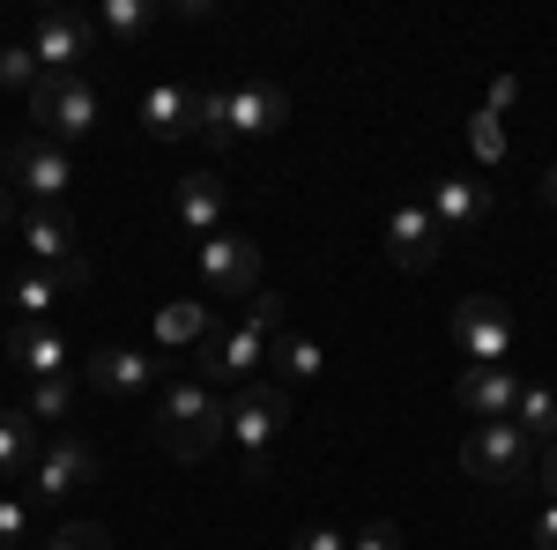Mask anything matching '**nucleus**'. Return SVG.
<instances>
[{"instance_id":"nucleus-1","label":"nucleus","mask_w":557,"mask_h":550,"mask_svg":"<svg viewBox=\"0 0 557 550\" xmlns=\"http://www.w3.org/2000/svg\"><path fill=\"white\" fill-rule=\"evenodd\" d=\"M275 335H283V297H275V291H253L238 328H215V335L194 350V380H201V387H223V380L246 387V380H260V365H268Z\"/></svg>"},{"instance_id":"nucleus-2","label":"nucleus","mask_w":557,"mask_h":550,"mask_svg":"<svg viewBox=\"0 0 557 550\" xmlns=\"http://www.w3.org/2000/svg\"><path fill=\"white\" fill-rule=\"evenodd\" d=\"M157 439H164V454H178V462H209L215 447L231 439V402L201 380H172L164 402H157Z\"/></svg>"},{"instance_id":"nucleus-3","label":"nucleus","mask_w":557,"mask_h":550,"mask_svg":"<svg viewBox=\"0 0 557 550\" xmlns=\"http://www.w3.org/2000/svg\"><path fill=\"white\" fill-rule=\"evenodd\" d=\"M290 431V387L283 380H246L231 394V447H238V476H268V454H275V439Z\"/></svg>"},{"instance_id":"nucleus-4","label":"nucleus","mask_w":557,"mask_h":550,"mask_svg":"<svg viewBox=\"0 0 557 550\" xmlns=\"http://www.w3.org/2000/svg\"><path fill=\"white\" fill-rule=\"evenodd\" d=\"M461 462H469L475 484L520 491V484H535V462H543V447H535V439H528V431L506 417V424H475L469 447H461Z\"/></svg>"},{"instance_id":"nucleus-5","label":"nucleus","mask_w":557,"mask_h":550,"mask_svg":"<svg viewBox=\"0 0 557 550\" xmlns=\"http://www.w3.org/2000/svg\"><path fill=\"white\" fill-rule=\"evenodd\" d=\"M30 120H38L45 142H83L89 127H97V89H89V75H45L38 89H30Z\"/></svg>"},{"instance_id":"nucleus-6","label":"nucleus","mask_w":557,"mask_h":550,"mask_svg":"<svg viewBox=\"0 0 557 550\" xmlns=\"http://www.w3.org/2000/svg\"><path fill=\"white\" fill-rule=\"evenodd\" d=\"M30 52H38L45 75H83L89 52H97V15L83 8H45L30 23Z\"/></svg>"},{"instance_id":"nucleus-7","label":"nucleus","mask_w":557,"mask_h":550,"mask_svg":"<svg viewBox=\"0 0 557 550\" xmlns=\"http://www.w3.org/2000/svg\"><path fill=\"white\" fill-rule=\"evenodd\" d=\"M8 179L23 186L30 209H67V194H75V157H67L60 142L30 134V142H15V171H8Z\"/></svg>"},{"instance_id":"nucleus-8","label":"nucleus","mask_w":557,"mask_h":550,"mask_svg":"<svg viewBox=\"0 0 557 550\" xmlns=\"http://www.w3.org/2000/svg\"><path fill=\"white\" fill-rule=\"evenodd\" d=\"M83 484H97V447H83V439H45L23 499H30V506H60V499H75Z\"/></svg>"},{"instance_id":"nucleus-9","label":"nucleus","mask_w":557,"mask_h":550,"mask_svg":"<svg viewBox=\"0 0 557 550\" xmlns=\"http://www.w3.org/2000/svg\"><path fill=\"white\" fill-rule=\"evenodd\" d=\"M454 342H461L469 365H513V313H506L498 297H461Z\"/></svg>"},{"instance_id":"nucleus-10","label":"nucleus","mask_w":557,"mask_h":550,"mask_svg":"<svg viewBox=\"0 0 557 550\" xmlns=\"http://www.w3.org/2000/svg\"><path fill=\"white\" fill-rule=\"evenodd\" d=\"M201 283L215 297H253L260 291V239H238V231L201 239Z\"/></svg>"},{"instance_id":"nucleus-11","label":"nucleus","mask_w":557,"mask_h":550,"mask_svg":"<svg viewBox=\"0 0 557 550\" xmlns=\"http://www.w3.org/2000/svg\"><path fill=\"white\" fill-rule=\"evenodd\" d=\"M23 254L60 268V276H89V254H83V231L67 223V209H23Z\"/></svg>"},{"instance_id":"nucleus-12","label":"nucleus","mask_w":557,"mask_h":550,"mask_svg":"<svg viewBox=\"0 0 557 550\" xmlns=\"http://www.w3.org/2000/svg\"><path fill=\"white\" fill-rule=\"evenodd\" d=\"M438 246H446V231H438V216L424 201H394L386 209V254H394V268L424 276L431 260H438Z\"/></svg>"},{"instance_id":"nucleus-13","label":"nucleus","mask_w":557,"mask_h":550,"mask_svg":"<svg viewBox=\"0 0 557 550\" xmlns=\"http://www.w3.org/2000/svg\"><path fill=\"white\" fill-rule=\"evenodd\" d=\"M8 357H15L30 380H75V372H83L75 342L60 335V328H30V320H15V328H8Z\"/></svg>"},{"instance_id":"nucleus-14","label":"nucleus","mask_w":557,"mask_h":550,"mask_svg":"<svg viewBox=\"0 0 557 550\" xmlns=\"http://www.w3.org/2000/svg\"><path fill=\"white\" fill-rule=\"evenodd\" d=\"M83 380L97 387V394H149V387L164 380V357H141V350H97V357H83Z\"/></svg>"},{"instance_id":"nucleus-15","label":"nucleus","mask_w":557,"mask_h":550,"mask_svg":"<svg viewBox=\"0 0 557 550\" xmlns=\"http://www.w3.org/2000/svg\"><path fill=\"white\" fill-rule=\"evenodd\" d=\"M424 209L438 216V231H446V239H469L475 223L491 216V201H483V186H475V179L438 171V179H431V194H424Z\"/></svg>"},{"instance_id":"nucleus-16","label":"nucleus","mask_w":557,"mask_h":550,"mask_svg":"<svg viewBox=\"0 0 557 550\" xmlns=\"http://www.w3.org/2000/svg\"><path fill=\"white\" fill-rule=\"evenodd\" d=\"M520 372L513 365H469V372H461V410H469V417H483V424H506L513 417V402H520Z\"/></svg>"},{"instance_id":"nucleus-17","label":"nucleus","mask_w":557,"mask_h":550,"mask_svg":"<svg viewBox=\"0 0 557 550\" xmlns=\"http://www.w3.org/2000/svg\"><path fill=\"white\" fill-rule=\"evenodd\" d=\"M172 209H178V223H186L194 239H215V231H223V209H231V194H223L215 171H186V179L172 186Z\"/></svg>"},{"instance_id":"nucleus-18","label":"nucleus","mask_w":557,"mask_h":550,"mask_svg":"<svg viewBox=\"0 0 557 550\" xmlns=\"http://www.w3.org/2000/svg\"><path fill=\"white\" fill-rule=\"evenodd\" d=\"M89 276H60V268H23L15 283H8V305H15V320H30V328H45V313L60 305L67 291H83Z\"/></svg>"},{"instance_id":"nucleus-19","label":"nucleus","mask_w":557,"mask_h":550,"mask_svg":"<svg viewBox=\"0 0 557 550\" xmlns=\"http://www.w3.org/2000/svg\"><path fill=\"white\" fill-rule=\"evenodd\" d=\"M141 127L157 134V142L194 134V89H186V83H149V89H141Z\"/></svg>"},{"instance_id":"nucleus-20","label":"nucleus","mask_w":557,"mask_h":550,"mask_svg":"<svg viewBox=\"0 0 557 550\" xmlns=\"http://www.w3.org/2000/svg\"><path fill=\"white\" fill-rule=\"evenodd\" d=\"M283 120H290V97L283 89H268V83L231 89V134H275Z\"/></svg>"},{"instance_id":"nucleus-21","label":"nucleus","mask_w":557,"mask_h":550,"mask_svg":"<svg viewBox=\"0 0 557 550\" xmlns=\"http://www.w3.org/2000/svg\"><path fill=\"white\" fill-rule=\"evenodd\" d=\"M38 454H45L38 417H30V410H0V476H30Z\"/></svg>"},{"instance_id":"nucleus-22","label":"nucleus","mask_w":557,"mask_h":550,"mask_svg":"<svg viewBox=\"0 0 557 550\" xmlns=\"http://www.w3.org/2000/svg\"><path fill=\"white\" fill-rule=\"evenodd\" d=\"M209 335H215V313L201 297H178V305L157 313V342H164V350H201Z\"/></svg>"},{"instance_id":"nucleus-23","label":"nucleus","mask_w":557,"mask_h":550,"mask_svg":"<svg viewBox=\"0 0 557 550\" xmlns=\"http://www.w3.org/2000/svg\"><path fill=\"white\" fill-rule=\"evenodd\" d=\"M513 424L535 439V447H557V387H520Z\"/></svg>"},{"instance_id":"nucleus-24","label":"nucleus","mask_w":557,"mask_h":550,"mask_svg":"<svg viewBox=\"0 0 557 550\" xmlns=\"http://www.w3.org/2000/svg\"><path fill=\"white\" fill-rule=\"evenodd\" d=\"M194 134L209 142V149H231L238 134H231V89H194Z\"/></svg>"},{"instance_id":"nucleus-25","label":"nucleus","mask_w":557,"mask_h":550,"mask_svg":"<svg viewBox=\"0 0 557 550\" xmlns=\"http://www.w3.org/2000/svg\"><path fill=\"white\" fill-rule=\"evenodd\" d=\"M149 23H157V8H149V0H104V8H97V38H112V45L141 38Z\"/></svg>"},{"instance_id":"nucleus-26","label":"nucleus","mask_w":557,"mask_h":550,"mask_svg":"<svg viewBox=\"0 0 557 550\" xmlns=\"http://www.w3.org/2000/svg\"><path fill=\"white\" fill-rule=\"evenodd\" d=\"M275 380L290 387V380H320V342H305V335H275Z\"/></svg>"},{"instance_id":"nucleus-27","label":"nucleus","mask_w":557,"mask_h":550,"mask_svg":"<svg viewBox=\"0 0 557 550\" xmlns=\"http://www.w3.org/2000/svg\"><path fill=\"white\" fill-rule=\"evenodd\" d=\"M38 83H45V68H38V52H30V38L8 45V52H0V89H8V97H30Z\"/></svg>"},{"instance_id":"nucleus-28","label":"nucleus","mask_w":557,"mask_h":550,"mask_svg":"<svg viewBox=\"0 0 557 550\" xmlns=\"http://www.w3.org/2000/svg\"><path fill=\"white\" fill-rule=\"evenodd\" d=\"M469 149H475V164H506V120H498V112H475Z\"/></svg>"},{"instance_id":"nucleus-29","label":"nucleus","mask_w":557,"mask_h":550,"mask_svg":"<svg viewBox=\"0 0 557 550\" xmlns=\"http://www.w3.org/2000/svg\"><path fill=\"white\" fill-rule=\"evenodd\" d=\"M75 387H83V372L75 380H30V417H67L75 410Z\"/></svg>"},{"instance_id":"nucleus-30","label":"nucleus","mask_w":557,"mask_h":550,"mask_svg":"<svg viewBox=\"0 0 557 550\" xmlns=\"http://www.w3.org/2000/svg\"><path fill=\"white\" fill-rule=\"evenodd\" d=\"M45 550H112V543H104L97 521H60V528L45 536Z\"/></svg>"},{"instance_id":"nucleus-31","label":"nucleus","mask_w":557,"mask_h":550,"mask_svg":"<svg viewBox=\"0 0 557 550\" xmlns=\"http://www.w3.org/2000/svg\"><path fill=\"white\" fill-rule=\"evenodd\" d=\"M30 536V499H0V550H23Z\"/></svg>"},{"instance_id":"nucleus-32","label":"nucleus","mask_w":557,"mask_h":550,"mask_svg":"<svg viewBox=\"0 0 557 550\" xmlns=\"http://www.w3.org/2000/svg\"><path fill=\"white\" fill-rule=\"evenodd\" d=\"M513 105H520V75H491V89H483V112H498V120H506Z\"/></svg>"},{"instance_id":"nucleus-33","label":"nucleus","mask_w":557,"mask_h":550,"mask_svg":"<svg viewBox=\"0 0 557 550\" xmlns=\"http://www.w3.org/2000/svg\"><path fill=\"white\" fill-rule=\"evenodd\" d=\"M349 550H401V528H394V521H372V528L349 536Z\"/></svg>"},{"instance_id":"nucleus-34","label":"nucleus","mask_w":557,"mask_h":550,"mask_svg":"<svg viewBox=\"0 0 557 550\" xmlns=\"http://www.w3.org/2000/svg\"><path fill=\"white\" fill-rule=\"evenodd\" d=\"M290 550H349V536H335V528H298Z\"/></svg>"},{"instance_id":"nucleus-35","label":"nucleus","mask_w":557,"mask_h":550,"mask_svg":"<svg viewBox=\"0 0 557 550\" xmlns=\"http://www.w3.org/2000/svg\"><path fill=\"white\" fill-rule=\"evenodd\" d=\"M535 550H557V499H543V513H535Z\"/></svg>"},{"instance_id":"nucleus-36","label":"nucleus","mask_w":557,"mask_h":550,"mask_svg":"<svg viewBox=\"0 0 557 550\" xmlns=\"http://www.w3.org/2000/svg\"><path fill=\"white\" fill-rule=\"evenodd\" d=\"M535 484H543V491L557 499V447H543V462H535Z\"/></svg>"}]
</instances>
